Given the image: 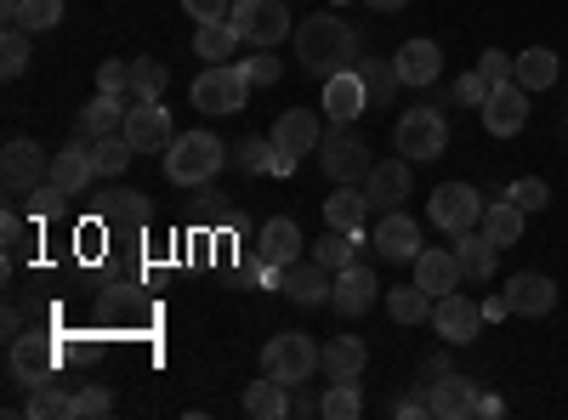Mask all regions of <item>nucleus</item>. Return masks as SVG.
<instances>
[{
	"label": "nucleus",
	"mask_w": 568,
	"mask_h": 420,
	"mask_svg": "<svg viewBox=\"0 0 568 420\" xmlns=\"http://www.w3.org/2000/svg\"><path fill=\"white\" fill-rule=\"evenodd\" d=\"M353 52H358V34L336 12H307L296 23V58L307 63V74H318V80L342 74V69H353Z\"/></svg>",
	"instance_id": "nucleus-1"
},
{
	"label": "nucleus",
	"mask_w": 568,
	"mask_h": 420,
	"mask_svg": "<svg viewBox=\"0 0 568 420\" xmlns=\"http://www.w3.org/2000/svg\"><path fill=\"white\" fill-rule=\"evenodd\" d=\"M233 148H222L216 131H176V143L165 148V176L176 188H205V182L227 165Z\"/></svg>",
	"instance_id": "nucleus-2"
},
{
	"label": "nucleus",
	"mask_w": 568,
	"mask_h": 420,
	"mask_svg": "<svg viewBox=\"0 0 568 420\" xmlns=\"http://www.w3.org/2000/svg\"><path fill=\"white\" fill-rule=\"evenodd\" d=\"M393 148H398L409 165H420V160H438V154L449 148V120H444L433 103H415V109H404V114H398V125H393Z\"/></svg>",
	"instance_id": "nucleus-3"
},
{
	"label": "nucleus",
	"mask_w": 568,
	"mask_h": 420,
	"mask_svg": "<svg viewBox=\"0 0 568 420\" xmlns=\"http://www.w3.org/2000/svg\"><path fill=\"white\" fill-rule=\"evenodd\" d=\"M227 23L240 29V40L256 45V52H273L278 40H291V34H296L291 7H284V0H233Z\"/></svg>",
	"instance_id": "nucleus-4"
},
{
	"label": "nucleus",
	"mask_w": 568,
	"mask_h": 420,
	"mask_svg": "<svg viewBox=\"0 0 568 420\" xmlns=\"http://www.w3.org/2000/svg\"><path fill=\"white\" fill-rule=\"evenodd\" d=\"M194 109L200 114H245V103H251V80L240 74V63H211L200 80H194Z\"/></svg>",
	"instance_id": "nucleus-5"
},
{
	"label": "nucleus",
	"mask_w": 568,
	"mask_h": 420,
	"mask_svg": "<svg viewBox=\"0 0 568 420\" xmlns=\"http://www.w3.org/2000/svg\"><path fill=\"white\" fill-rule=\"evenodd\" d=\"M318 369V347L302 336V330H278L267 347H262V376L284 381V387H302Z\"/></svg>",
	"instance_id": "nucleus-6"
},
{
	"label": "nucleus",
	"mask_w": 568,
	"mask_h": 420,
	"mask_svg": "<svg viewBox=\"0 0 568 420\" xmlns=\"http://www.w3.org/2000/svg\"><path fill=\"white\" fill-rule=\"evenodd\" d=\"M0 176H7V188L29 194L40 182H52V154H45L34 136H12V143L0 148Z\"/></svg>",
	"instance_id": "nucleus-7"
},
{
	"label": "nucleus",
	"mask_w": 568,
	"mask_h": 420,
	"mask_svg": "<svg viewBox=\"0 0 568 420\" xmlns=\"http://www.w3.org/2000/svg\"><path fill=\"white\" fill-rule=\"evenodd\" d=\"M426 324H433L449 347H466V341H478V330H484V307L471 296H460V290H449V296L433 301V318Z\"/></svg>",
	"instance_id": "nucleus-8"
},
{
	"label": "nucleus",
	"mask_w": 568,
	"mask_h": 420,
	"mask_svg": "<svg viewBox=\"0 0 568 420\" xmlns=\"http://www.w3.org/2000/svg\"><path fill=\"white\" fill-rule=\"evenodd\" d=\"M318 160H324V176L329 182H364L375 171L364 136H353V131H329L324 143H318Z\"/></svg>",
	"instance_id": "nucleus-9"
},
{
	"label": "nucleus",
	"mask_w": 568,
	"mask_h": 420,
	"mask_svg": "<svg viewBox=\"0 0 568 420\" xmlns=\"http://www.w3.org/2000/svg\"><path fill=\"white\" fill-rule=\"evenodd\" d=\"M426 211H433V222L449 233V239L484 222V199H478V188H471V182H444V188L433 194V205H426Z\"/></svg>",
	"instance_id": "nucleus-10"
},
{
	"label": "nucleus",
	"mask_w": 568,
	"mask_h": 420,
	"mask_svg": "<svg viewBox=\"0 0 568 420\" xmlns=\"http://www.w3.org/2000/svg\"><path fill=\"white\" fill-rule=\"evenodd\" d=\"M120 131H125V143H131L136 154H160V148H171V143H176V131H171V109H165V103H131Z\"/></svg>",
	"instance_id": "nucleus-11"
},
{
	"label": "nucleus",
	"mask_w": 568,
	"mask_h": 420,
	"mask_svg": "<svg viewBox=\"0 0 568 420\" xmlns=\"http://www.w3.org/2000/svg\"><path fill=\"white\" fill-rule=\"evenodd\" d=\"M478 114H484V131H489V136H517V131L529 125V91L517 85V80L489 85V103H484Z\"/></svg>",
	"instance_id": "nucleus-12"
},
{
	"label": "nucleus",
	"mask_w": 568,
	"mask_h": 420,
	"mask_svg": "<svg viewBox=\"0 0 568 420\" xmlns=\"http://www.w3.org/2000/svg\"><path fill=\"white\" fill-rule=\"evenodd\" d=\"M375 301H382V278H375L364 262H353V267H342V273H336V290H329V307H336L342 318H364Z\"/></svg>",
	"instance_id": "nucleus-13"
},
{
	"label": "nucleus",
	"mask_w": 568,
	"mask_h": 420,
	"mask_svg": "<svg viewBox=\"0 0 568 420\" xmlns=\"http://www.w3.org/2000/svg\"><path fill=\"white\" fill-rule=\"evenodd\" d=\"M375 256L382 262H415L426 245H420V222L415 216H404V211H387L382 222H375Z\"/></svg>",
	"instance_id": "nucleus-14"
},
{
	"label": "nucleus",
	"mask_w": 568,
	"mask_h": 420,
	"mask_svg": "<svg viewBox=\"0 0 568 420\" xmlns=\"http://www.w3.org/2000/svg\"><path fill=\"white\" fill-rule=\"evenodd\" d=\"M318 143H324V125H318V114L313 109H284L278 120H273V148L278 154H318Z\"/></svg>",
	"instance_id": "nucleus-15"
},
{
	"label": "nucleus",
	"mask_w": 568,
	"mask_h": 420,
	"mask_svg": "<svg viewBox=\"0 0 568 420\" xmlns=\"http://www.w3.org/2000/svg\"><path fill=\"white\" fill-rule=\"evenodd\" d=\"M256 262H262V273H278V267L302 262V227H296L291 216H273V222H262Z\"/></svg>",
	"instance_id": "nucleus-16"
},
{
	"label": "nucleus",
	"mask_w": 568,
	"mask_h": 420,
	"mask_svg": "<svg viewBox=\"0 0 568 420\" xmlns=\"http://www.w3.org/2000/svg\"><path fill=\"white\" fill-rule=\"evenodd\" d=\"M278 290L291 296V301H329V290H336V273H329L324 262H291V267H278Z\"/></svg>",
	"instance_id": "nucleus-17"
},
{
	"label": "nucleus",
	"mask_w": 568,
	"mask_h": 420,
	"mask_svg": "<svg viewBox=\"0 0 568 420\" xmlns=\"http://www.w3.org/2000/svg\"><path fill=\"white\" fill-rule=\"evenodd\" d=\"M364 194H369V205L375 211H398L404 205V194H409V160L404 154H393V160H375V171L364 176Z\"/></svg>",
	"instance_id": "nucleus-18"
},
{
	"label": "nucleus",
	"mask_w": 568,
	"mask_h": 420,
	"mask_svg": "<svg viewBox=\"0 0 568 420\" xmlns=\"http://www.w3.org/2000/svg\"><path fill=\"white\" fill-rule=\"evenodd\" d=\"M364 109H369V91H364V74L358 69H342V74L324 80V114L336 120V125H353Z\"/></svg>",
	"instance_id": "nucleus-19"
},
{
	"label": "nucleus",
	"mask_w": 568,
	"mask_h": 420,
	"mask_svg": "<svg viewBox=\"0 0 568 420\" xmlns=\"http://www.w3.org/2000/svg\"><path fill=\"white\" fill-rule=\"evenodd\" d=\"M52 182L63 194H85L91 182H98V160H91V136H74L69 148L52 154Z\"/></svg>",
	"instance_id": "nucleus-20"
},
{
	"label": "nucleus",
	"mask_w": 568,
	"mask_h": 420,
	"mask_svg": "<svg viewBox=\"0 0 568 420\" xmlns=\"http://www.w3.org/2000/svg\"><path fill=\"white\" fill-rule=\"evenodd\" d=\"M409 267H415V285H420L426 296H433V301H438V296H449V290H460V278H466V273H460L455 245H449V250H420Z\"/></svg>",
	"instance_id": "nucleus-21"
},
{
	"label": "nucleus",
	"mask_w": 568,
	"mask_h": 420,
	"mask_svg": "<svg viewBox=\"0 0 568 420\" xmlns=\"http://www.w3.org/2000/svg\"><path fill=\"white\" fill-rule=\"evenodd\" d=\"M393 69H398L404 85H433V80L444 74V45H438V40H404L398 58H393Z\"/></svg>",
	"instance_id": "nucleus-22"
},
{
	"label": "nucleus",
	"mask_w": 568,
	"mask_h": 420,
	"mask_svg": "<svg viewBox=\"0 0 568 420\" xmlns=\"http://www.w3.org/2000/svg\"><path fill=\"white\" fill-rule=\"evenodd\" d=\"M426 403H433L438 420H466V414H478V387L449 369V376H438L433 387H426Z\"/></svg>",
	"instance_id": "nucleus-23"
},
{
	"label": "nucleus",
	"mask_w": 568,
	"mask_h": 420,
	"mask_svg": "<svg viewBox=\"0 0 568 420\" xmlns=\"http://www.w3.org/2000/svg\"><path fill=\"white\" fill-rule=\"evenodd\" d=\"M506 301H511L517 318H546L557 307V285H551L546 273H517L511 285H506Z\"/></svg>",
	"instance_id": "nucleus-24"
},
{
	"label": "nucleus",
	"mask_w": 568,
	"mask_h": 420,
	"mask_svg": "<svg viewBox=\"0 0 568 420\" xmlns=\"http://www.w3.org/2000/svg\"><path fill=\"white\" fill-rule=\"evenodd\" d=\"M7 363H12V381H18V387H34V381L52 376L58 352H52V341H45V336H18Z\"/></svg>",
	"instance_id": "nucleus-25"
},
{
	"label": "nucleus",
	"mask_w": 568,
	"mask_h": 420,
	"mask_svg": "<svg viewBox=\"0 0 568 420\" xmlns=\"http://www.w3.org/2000/svg\"><path fill=\"white\" fill-rule=\"evenodd\" d=\"M364 363H369L364 336H336V341L318 352V369H324L329 381H358V376H364Z\"/></svg>",
	"instance_id": "nucleus-26"
},
{
	"label": "nucleus",
	"mask_w": 568,
	"mask_h": 420,
	"mask_svg": "<svg viewBox=\"0 0 568 420\" xmlns=\"http://www.w3.org/2000/svg\"><path fill=\"white\" fill-rule=\"evenodd\" d=\"M557 74H562V63H557L551 45H529V52L511 58V80L524 85L529 98H535V91H546V85H557Z\"/></svg>",
	"instance_id": "nucleus-27"
},
{
	"label": "nucleus",
	"mask_w": 568,
	"mask_h": 420,
	"mask_svg": "<svg viewBox=\"0 0 568 420\" xmlns=\"http://www.w3.org/2000/svg\"><path fill=\"white\" fill-rule=\"evenodd\" d=\"M369 211H375V205H369V194L358 188V182H342V188L324 199V222L342 227V233H358V227L369 222Z\"/></svg>",
	"instance_id": "nucleus-28"
},
{
	"label": "nucleus",
	"mask_w": 568,
	"mask_h": 420,
	"mask_svg": "<svg viewBox=\"0 0 568 420\" xmlns=\"http://www.w3.org/2000/svg\"><path fill=\"white\" fill-rule=\"evenodd\" d=\"M125 125V91H98L85 109H80V131L74 136H114Z\"/></svg>",
	"instance_id": "nucleus-29"
},
{
	"label": "nucleus",
	"mask_w": 568,
	"mask_h": 420,
	"mask_svg": "<svg viewBox=\"0 0 568 420\" xmlns=\"http://www.w3.org/2000/svg\"><path fill=\"white\" fill-rule=\"evenodd\" d=\"M455 256H460V273L466 278H489L495 273V262H500V245L489 239V233H455Z\"/></svg>",
	"instance_id": "nucleus-30"
},
{
	"label": "nucleus",
	"mask_w": 568,
	"mask_h": 420,
	"mask_svg": "<svg viewBox=\"0 0 568 420\" xmlns=\"http://www.w3.org/2000/svg\"><path fill=\"white\" fill-rule=\"evenodd\" d=\"M524 216H529L524 205H511V199H489V205H484V222H478V227H484L489 239H495V245L506 250V245H517V239H524Z\"/></svg>",
	"instance_id": "nucleus-31"
},
{
	"label": "nucleus",
	"mask_w": 568,
	"mask_h": 420,
	"mask_svg": "<svg viewBox=\"0 0 568 420\" xmlns=\"http://www.w3.org/2000/svg\"><path fill=\"white\" fill-rule=\"evenodd\" d=\"M23 414H29V420H74V398H69L52 376H45V381H34V387H29Z\"/></svg>",
	"instance_id": "nucleus-32"
},
{
	"label": "nucleus",
	"mask_w": 568,
	"mask_h": 420,
	"mask_svg": "<svg viewBox=\"0 0 568 420\" xmlns=\"http://www.w3.org/2000/svg\"><path fill=\"white\" fill-rule=\"evenodd\" d=\"M233 45H245V40H240V29H233L227 18H211V23L194 29V52H200L205 63H227Z\"/></svg>",
	"instance_id": "nucleus-33"
},
{
	"label": "nucleus",
	"mask_w": 568,
	"mask_h": 420,
	"mask_svg": "<svg viewBox=\"0 0 568 420\" xmlns=\"http://www.w3.org/2000/svg\"><path fill=\"white\" fill-rule=\"evenodd\" d=\"M245 414H256V420H284V414H291V387L273 381V376L251 381V392H245Z\"/></svg>",
	"instance_id": "nucleus-34"
},
{
	"label": "nucleus",
	"mask_w": 568,
	"mask_h": 420,
	"mask_svg": "<svg viewBox=\"0 0 568 420\" xmlns=\"http://www.w3.org/2000/svg\"><path fill=\"white\" fill-rule=\"evenodd\" d=\"M165 63L154 58H131V80H125V98L131 103H160V91H165Z\"/></svg>",
	"instance_id": "nucleus-35"
},
{
	"label": "nucleus",
	"mask_w": 568,
	"mask_h": 420,
	"mask_svg": "<svg viewBox=\"0 0 568 420\" xmlns=\"http://www.w3.org/2000/svg\"><path fill=\"white\" fill-rule=\"evenodd\" d=\"M313 262H324L329 273H342L358 262V233H342V227H329L324 239H313Z\"/></svg>",
	"instance_id": "nucleus-36"
},
{
	"label": "nucleus",
	"mask_w": 568,
	"mask_h": 420,
	"mask_svg": "<svg viewBox=\"0 0 568 420\" xmlns=\"http://www.w3.org/2000/svg\"><path fill=\"white\" fill-rule=\"evenodd\" d=\"M0 23H18V29H29V34H45V29L63 23V0H18V12L0 18Z\"/></svg>",
	"instance_id": "nucleus-37"
},
{
	"label": "nucleus",
	"mask_w": 568,
	"mask_h": 420,
	"mask_svg": "<svg viewBox=\"0 0 568 420\" xmlns=\"http://www.w3.org/2000/svg\"><path fill=\"white\" fill-rule=\"evenodd\" d=\"M387 313H393V324H426L433 318V296L420 285H398V290H387Z\"/></svg>",
	"instance_id": "nucleus-38"
},
{
	"label": "nucleus",
	"mask_w": 568,
	"mask_h": 420,
	"mask_svg": "<svg viewBox=\"0 0 568 420\" xmlns=\"http://www.w3.org/2000/svg\"><path fill=\"white\" fill-rule=\"evenodd\" d=\"M91 160H98V176H120V171L136 160V148L125 143V131H114V136H91Z\"/></svg>",
	"instance_id": "nucleus-39"
},
{
	"label": "nucleus",
	"mask_w": 568,
	"mask_h": 420,
	"mask_svg": "<svg viewBox=\"0 0 568 420\" xmlns=\"http://www.w3.org/2000/svg\"><path fill=\"white\" fill-rule=\"evenodd\" d=\"M353 69L364 74V91H369V109H382V103H393V91L404 85L393 63H375V58H364V63H353Z\"/></svg>",
	"instance_id": "nucleus-40"
},
{
	"label": "nucleus",
	"mask_w": 568,
	"mask_h": 420,
	"mask_svg": "<svg viewBox=\"0 0 568 420\" xmlns=\"http://www.w3.org/2000/svg\"><path fill=\"white\" fill-rule=\"evenodd\" d=\"M23 69H29V29L7 23V34H0V74L18 80Z\"/></svg>",
	"instance_id": "nucleus-41"
},
{
	"label": "nucleus",
	"mask_w": 568,
	"mask_h": 420,
	"mask_svg": "<svg viewBox=\"0 0 568 420\" xmlns=\"http://www.w3.org/2000/svg\"><path fill=\"white\" fill-rule=\"evenodd\" d=\"M358 409H364L358 381H329V392H324V420H358Z\"/></svg>",
	"instance_id": "nucleus-42"
},
{
	"label": "nucleus",
	"mask_w": 568,
	"mask_h": 420,
	"mask_svg": "<svg viewBox=\"0 0 568 420\" xmlns=\"http://www.w3.org/2000/svg\"><path fill=\"white\" fill-rule=\"evenodd\" d=\"M103 222H131V227H142V222H149V199H142V194H103Z\"/></svg>",
	"instance_id": "nucleus-43"
},
{
	"label": "nucleus",
	"mask_w": 568,
	"mask_h": 420,
	"mask_svg": "<svg viewBox=\"0 0 568 420\" xmlns=\"http://www.w3.org/2000/svg\"><path fill=\"white\" fill-rule=\"evenodd\" d=\"M233 165H240L245 176H262V171H273V136L262 143V136H245L240 148H233Z\"/></svg>",
	"instance_id": "nucleus-44"
},
{
	"label": "nucleus",
	"mask_w": 568,
	"mask_h": 420,
	"mask_svg": "<svg viewBox=\"0 0 568 420\" xmlns=\"http://www.w3.org/2000/svg\"><path fill=\"white\" fill-rule=\"evenodd\" d=\"M506 199H511V205H524V211H546V205H551V188H546L540 176H517L511 188H506Z\"/></svg>",
	"instance_id": "nucleus-45"
},
{
	"label": "nucleus",
	"mask_w": 568,
	"mask_h": 420,
	"mask_svg": "<svg viewBox=\"0 0 568 420\" xmlns=\"http://www.w3.org/2000/svg\"><path fill=\"white\" fill-rule=\"evenodd\" d=\"M114 414V392L109 387H80L74 392V420H103Z\"/></svg>",
	"instance_id": "nucleus-46"
},
{
	"label": "nucleus",
	"mask_w": 568,
	"mask_h": 420,
	"mask_svg": "<svg viewBox=\"0 0 568 420\" xmlns=\"http://www.w3.org/2000/svg\"><path fill=\"white\" fill-rule=\"evenodd\" d=\"M34 227H40V222H34ZM34 227H29V222H23L18 211H7V222H0V233H7V267H12V262H18L23 250H29V239H34Z\"/></svg>",
	"instance_id": "nucleus-47"
},
{
	"label": "nucleus",
	"mask_w": 568,
	"mask_h": 420,
	"mask_svg": "<svg viewBox=\"0 0 568 420\" xmlns=\"http://www.w3.org/2000/svg\"><path fill=\"white\" fill-rule=\"evenodd\" d=\"M63 199H69V194L58 188V182H40V188H29V216H34V222L58 216V211H63Z\"/></svg>",
	"instance_id": "nucleus-48"
},
{
	"label": "nucleus",
	"mask_w": 568,
	"mask_h": 420,
	"mask_svg": "<svg viewBox=\"0 0 568 420\" xmlns=\"http://www.w3.org/2000/svg\"><path fill=\"white\" fill-rule=\"evenodd\" d=\"M455 103H460V109H484V103H489V80H484L478 69L460 74V80H455Z\"/></svg>",
	"instance_id": "nucleus-49"
},
{
	"label": "nucleus",
	"mask_w": 568,
	"mask_h": 420,
	"mask_svg": "<svg viewBox=\"0 0 568 420\" xmlns=\"http://www.w3.org/2000/svg\"><path fill=\"white\" fill-rule=\"evenodd\" d=\"M240 74H245L251 85H273L284 69H278V58H273V52H251V58L240 63Z\"/></svg>",
	"instance_id": "nucleus-50"
},
{
	"label": "nucleus",
	"mask_w": 568,
	"mask_h": 420,
	"mask_svg": "<svg viewBox=\"0 0 568 420\" xmlns=\"http://www.w3.org/2000/svg\"><path fill=\"white\" fill-rule=\"evenodd\" d=\"M478 74H484L489 85H506V80H511V58H506V52H495V45H489V52L478 58Z\"/></svg>",
	"instance_id": "nucleus-51"
},
{
	"label": "nucleus",
	"mask_w": 568,
	"mask_h": 420,
	"mask_svg": "<svg viewBox=\"0 0 568 420\" xmlns=\"http://www.w3.org/2000/svg\"><path fill=\"white\" fill-rule=\"evenodd\" d=\"M182 12L200 18V23H211V18H227V12H233V0H182Z\"/></svg>",
	"instance_id": "nucleus-52"
},
{
	"label": "nucleus",
	"mask_w": 568,
	"mask_h": 420,
	"mask_svg": "<svg viewBox=\"0 0 568 420\" xmlns=\"http://www.w3.org/2000/svg\"><path fill=\"white\" fill-rule=\"evenodd\" d=\"M125 80H131V63L125 58H114V63L98 69V91H125Z\"/></svg>",
	"instance_id": "nucleus-53"
},
{
	"label": "nucleus",
	"mask_w": 568,
	"mask_h": 420,
	"mask_svg": "<svg viewBox=\"0 0 568 420\" xmlns=\"http://www.w3.org/2000/svg\"><path fill=\"white\" fill-rule=\"evenodd\" d=\"M393 414L415 420V414H433V403H426V392H409V398H398V403H393Z\"/></svg>",
	"instance_id": "nucleus-54"
},
{
	"label": "nucleus",
	"mask_w": 568,
	"mask_h": 420,
	"mask_svg": "<svg viewBox=\"0 0 568 420\" xmlns=\"http://www.w3.org/2000/svg\"><path fill=\"white\" fill-rule=\"evenodd\" d=\"M506 313H511V301H506V290L484 301V324H495V318H506Z\"/></svg>",
	"instance_id": "nucleus-55"
},
{
	"label": "nucleus",
	"mask_w": 568,
	"mask_h": 420,
	"mask_svg": "<svg viewBox=\"0 0 568 420\" xmlns=\"http://www.w3.org/2000/svg\"><path fill=\"white\" fill-rule=\"evenodd\" d=\"M420 376H426L420 387H433L438 376H449V358H426V369H420Z\"/></svg>",
	"instance_id": "nucleus-56"
},
{
	"label": "nucleus",
	"mask_w": 568,
	"mask_h": 420,
	"mask_svg": "<svg viewBox=\"0 0 568 420\" xmlns=\"http://www.w3.org/2000/svg\"><path fill=\"white\" fill-rule=\"evenodd\" d=\"M478 414H484V420H495V414H506V403L489 392V398H478Z\"/></svg>",
	"instance_id": "nucleus-57"
},
{
	"label": "nucleus",
	"mask_w": 568,
	"mask_h": 420,
	"mask_svg": "<svg viewBox=\"0 0 568 420\" xmlns=\"http://www.w3.org/2000/svg\"><path fill=\"white\" fill-rule=\"evenodd\" d=\"M291 171H296V154H278L273 148V176H291Z\"/></svg>",
	"instance_id": "nucleus-58"
},
{
	"label": "nucleus",
	"mask_w": 568,
	"mask_h": 420,
	"mask_svg": "<svg viewBox=\"0 0 568 420\" xmlns=\"http://www.w3.org/2000/svg\"><path fill=\"white\" fill-rule=\"evenodd\" d=\"M364 7H375V12H404L409 0H364Z\"/></svg>",
	"instance_id": "nucleus-59"
},
{
	"label": "nucleus",
	"mask_w": 568,
	"mask_h": 420,
	"mask_svg": "<svg viewBox=\"0 0 568 420\" xmlns=\"http://www.w3.org/2000/svg\"><path fill=\"white\" fill-rule=\"evenodd\" d=\"M336 7H347V0H336Z\"/></svg>",
	"instance_id": "nucleus-60"
}]
</instances>
